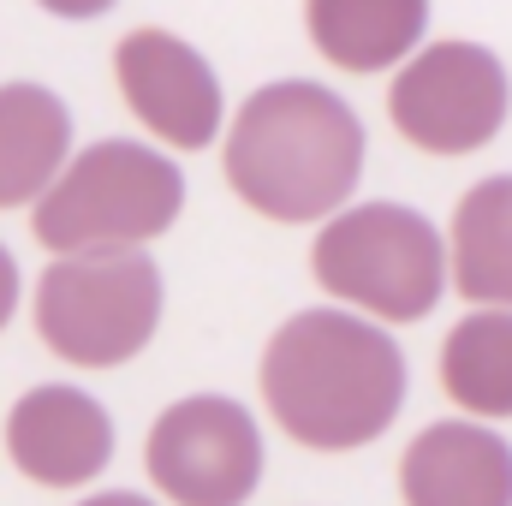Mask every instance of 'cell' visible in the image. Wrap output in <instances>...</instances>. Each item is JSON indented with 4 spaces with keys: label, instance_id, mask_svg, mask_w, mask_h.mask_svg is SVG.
I'll return each mask as SVG.
<instances>
[{
    "label": "cell",
    "instance_id": "obj_1",
    "mask_svg": "<svg viewBox=\"0 0 512 506\" xmlns=\"http://www.w3.org/2000/svg\"><path fill=\"white\" fill-rule=\"evenodd\" d=\"M405 352L382 322L352 310H298L262 352V405L310 453L382 441L405 405Z\"/></svg>",
    "mask_w": 512,
    "mask_h": 506
},
{
    "label": "cell",
    "instance_id": "obj_2",
    "mask_svg": "<svg viewBox=\"0 0 512 506\" xmlns=\"http://www.w3.org/2000/svg\"><path fill=\"white\" fill-rule=\"evenodd\" d=\"M364 155V120L316 78H274L251 90L221 143L233 197L280 227L334 221L364 179Z\"/></svg>",
    "mask_w": 512,
    "mask_h": 506
},
{
    "label": "cell",
    "instance_id": "obj_3",
    "mask_svg": "<svg viewBox=\"0 0 512 506\" xmlns=\"http://www.w3.org/2000/svg\"><path fill=\"white\" fill-rule=\"evenodd\" d=\"M185 215V173L173 155L137 137H102L66 161L54 191L36 203V245L54 256L143 251Z\"/></svg>",
    "mask_w": 512,
    "mask_h": 506
},
{
    "label": "cell",
    "instance_id": "obj_4",
    "mask_svg": "<svg viewBox=\"0 0 512 506\" xmlns=\"http://www.w3.org/2000/svg\"><path fill=\"white\" fill-rule=\"evenodd\" d=\"M447 239L411 203H352L322 221L310 245V274L328 298L376 316V322H423L447 292Z\"/></svg>",
    "mask_w": 512,
    "mask_h": 506
},
{
    "label": "cell",
    "instance_id": "obj_5",
    "mask_svg": "<svg viewBox=\"0 0 512 506\" xmlns=\"http://www.w3.org/2000/svg\"><path fill=\"white\" fill-rule=\"evenodd\" d=\"M167 310V286L149 251L54 256L36 286V334L60 364L120 370L131 364Z\"/></svg>",
    "mask_w": 512,
    "mask_h": 506
},
{
    "label": "cell",
    "instance_id": "obj_6",
    "mask_svg": "<svg viewBox=\"0 0 512 506\" xmlns=\"http://www.w3.org/2000/svg\"><path fill=\"white\" fill-rule=\"evenodd\" d=\"M512 78L507 60L483 42L447 36L417 48L387 84V120L423 155H477L507 131Z\"/></svg>",
    "mask_w": 512,
    "mask_h": 506
},
{
    "label": "cell",
    "instance_id": "obj_7",
    "mask_svg": "<svg viewBox=\"0 0 512 506\" xmlns=\"http://www.w3.org/2000/svg\"><path fill=\"white\" fill-rule=\"evenodd\" d=\"M262 429L227 393L173 399L143 441L149 483L173 506H245L262 483Z\"/></svg>",
    "mask_w": 512,
    "mask_h": 506
},
{
    "label": "cell",
    "instance_id": "obj_8",
    "mask_svg": "<svg viewBox=\"0 0 512 506\" xmlns=\"http://www.w3.org/2000/svg\"><path fill=\"white\" fill-rule=\"evenodd\" d=\"M114 84L126 96L131 120L143 131H155L167 149L191 155V149H209L227 131L221 72L179 30H161V24L126 30L114 42Z\"/></svg>",
    "mask_w": 512,
    "mask_h": 506
},
{
    "label": "cell",
    "instance_id": "obj_9",
    "mask_svg": "<svg viewBox=\"0 0 512 506\" xmlns=\"http://www.w3.org/2000/svg\"><path fill=\"white\" fill-rule=\"evenodd\" d=\"M6 459L42 489H78L114 459V417L96 393L42 381L6 411Z\"/></svg>",
    "mask_w": 512,
    "mask_h": 506
},
{
    "label": "cell",
    "instance_id": "obj_10",
    "mask_svg": "<svg viewBox=\"0 0 512 506\" xmlns=\"http://www.w3.org/2000/svg\"><path fill=\"white\" fill-rule=\"evenodd\" d=\"M405 506H512V441L483 417L429 423L399 459Z\"/></svg>",
    "mask_w": 512,
    "mask_h": 506
},
{
    "label": "cell",
    "instance_id": "obj_11",
    "mask_svg": "<svg viewBox=\"0 0 512 506\" xmlns=\"http://www.w3.org/2000/svg\"><path fill=\"white\" fill-rule=\"evenodd\" d=\"M304 30L328 66L376 78L423 48L429 0H304Z\"/></svg>",
    "mask_w": 512,
    "mask_h": 506
},
{
    "label": "cell",
    "instance_id": "obj_12",
    "mask_svg": "<svg viewBox=\"0 0 512 506\" xmlns=\"http://www.w3.org/2000/svg\"><path fill=\"white\" fill-rule=\"evenodd\" d=\"M72 161V108L30 78L0 84V209L42 203Z\"/></svg>",
    "mask_w": 512,
    "mask_h": 506
},
{
    "label": "cell",
    "instance_id": "obj_13",
    "mask_svg": "<svg viewBox=\"0 0 512 506\" xmlns=\"http://www.w3.org/2000/svg\"><path fill=\"white\" fill-rule=\"evenodd\" d=\"M453 286L465 304L512 310V173L477 179L453 209Z\"/></svg>",
    "mask_w": 512,
    "mask_h": 506
},
{
    "label": "cell",
    "instance_id": "obj_14",
    "mask_svg": "<svg viewBox=\"0 0 512 506\" xmlns=\"http://www.w3.org/2000/svg\"><path fill=\"white\" fill-rule=\"evenodd\" d=\"M441 387L459 411L495 423L512 417V310H471L441 340Z\"/></svg>",
    "mask_w": 512,
    "mask_h": 506
},
{
    "label": "cell",
    "instance_id": "obj_15",
    "mask_svg": "<svg viewBox=\"0 0 512 506\" xmlns=\"http://www.w3.org/2000/svg\"><path fill=\"white\" fill-rule=\"evenodd\" d=\"M18 292H24L18 262H12V251H6V245H0V334H6V322L18 316Z\"/></svg>",
    "mask_w": 512,
    "mask_h": 506
},
{
    "label": "cell",
    "instance_id": "obj_16",
    "mask_svg": "<svg viewBox=\"0 0 512 506\" xmlns=\"http://www.w3.org/2000/svg\"><path fill=\"white\" fill-rule=\"evenodd\" d=\"M42 12H54V18H66V24H84V18H102V12H114L120 0H36Z\"/></svg>",
    "mask_w": 512,
    "mask_h": 506
},
{
    "label": "cell",
    "instance_id": "obj_17",
    "mask_svg": "<svg viewBox=\"0 0 512 506\" xmlns=\"http://www.w3.org/2000/svg\"><path fill=\"white\" fill-rule=\"evenodd\" d=\"M78 506H155L149 495H131V489H114V495H90V501H78Z\"/></svg>",
    "mask_w": 512,
    "mask_h": 506
}]
</instances>
